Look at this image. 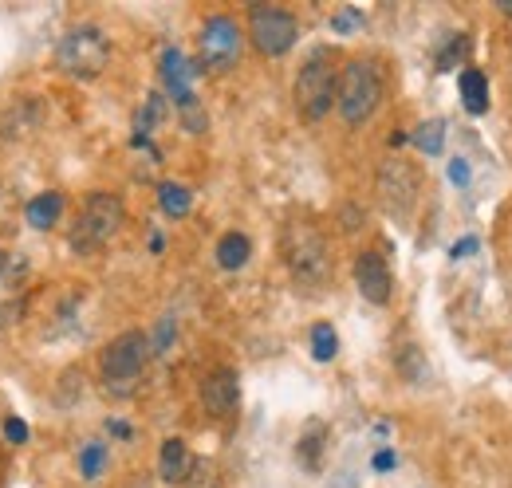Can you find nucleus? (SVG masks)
<instances>
[{"label":"nucleus","instance_id":"39448f33","mask_svg":"<svg viewBox=\"0 0 512 488\" xmlns=\"http://www.w3.org/2000/svg\"><path fill=\"white\" fill-rule=\"evenodd\" d=\"M111 63V40L99 24H75L67 28L60 48H56V67L71 79H99Z\"/></svg>","mask_w":512,"mask_h":488},{"label":"nucleus","instance_id":"0eeeda50","mask_svg":"<svg viewBox=\"0 0 512 488\" xmlns=\"http://www.w3.org/2000/svg\"><path fill=\"white\" fill-rule=\"evenodd\" d=\"M241 52H245V32L233 16H209L201 24V36H197V56H201V67L205 71H233L241 63Z\"/></svg>","mask_w":512,"mask_h":488},{"label":"nucleus","instance_id":"4be33fe9","mask_svg":"<svg viewBox=\"0 0 512 488\" xmlns=\"http://www.w3.org/2000/svg\"><path fill=\"white\" fill-rule=\"evenodd\" d=\"M178 488H221V473H217V465H213V461L197 457V461H193V469H190V477H186Z\"/></svg>","mask_w":512,"mask_h":488},{"label":"nucleus","instance_id":"20e7f679","mask_svg":"<svg viewBox=\"0 0 512 488\" xmlns=\"http://www.w3.org/2000/svg\"><path fill=\"white\" fill-rule=\"evenodd\" d=\"M150 335H142V331H123L119 339H111L107 347H103V382H107V394L111 398H130L134 390H138V378H142V370L150 363Z\"/></svg>","mask_w":512,"mask_h":488},{"label":"nucleus","instance_id":"f257e3e1","mask_svg":"<svg viewBox=\"0 0 512 488\" xmlns=\"http://www.w3.org/2000/svg\"><path fill=\"white\" fill-rule=\"evenodd\" d=\"M280 256L300 288H323L331 280V244L308 217H292L280 229Z\"/></svg>","mask_w":512,"mask_h":488},{"label":"nucleus","instance_id":"7c9ffc66","mask_svg":"<svg viewBox=\"0 0 512 488\" xmlns=\"http://www.w3.org/2000/svg\"><path fill=\"white\" fill-rule=\"evenodd\" d=\"M359 20H363V16H359V12H339V16H335V20H331V24H335V32H347V28H355V24H359Z\"/></svg>","mask_w":512,"mask_h":488},{"label":"nucleus","instance_id":"b1692460","mask_svg":"<svg viewBox=\"0 0 512 488\" xmlns=\"http://www.w3.org/2000/svg\"><path fill=\"white\" fill-rule=\"evenodd\" d=\"M162 119H166V99H162V95H150V99L142 103V111H138V138L146 142V134Z\"/></svg>","mask_w":512,"mask_h":488},{"label":"nucleus","instance_id":"72a5a7b5","mask_svg":"<svg viewBox=\"0 0 512 488\" xmlns=\"http://www.w3.org/2000/svg\"><path fill=\"white\" fill-rule=\"evenodd\" d=\"M473 248H477L473 237H469V241H461V244H453V260H457V256H465V252H473Z\"/></svg>","mask_w":512,"mask_h":488},{"label":"nucleus","instance_id":"6ab92c4d","mask_svg":"<svg viewBox=\"0 0 512 488\" xmlns=\"http://www.w3.org/2000/svg\"><path fill=\"white\" fill-rule=\"evenodd\" d=\"M410 142H414L422 154H442V146H446V122L426 119L414 134H410Z\"/></svg>","mask_w":512,"mask_h":488},{"label":"nucleus","instance_id":"412c9836","mask_svg":"<svg viewBox=\"0 0 512 488\" xmlns=\"http://www.w3.org/2000/svg\"><path fill=\"white\" fill-rule=\"evenodd\" d=\"M335 351H339L335 327H331V323H316V327H312V355H316L320 363H331V359H335Z\"/></svg>","mask_w":512,"mask_h":488},{"label":"nucleus","instance_id":"aec40b11","mask_svg":"<svg viewBox=\"0 0 512 488\" xmlns=\"http://www.w3.org/2000/svg\"><path fill=\"white\" fill-rule=\"evenodd\" d=\"M323 441H327V426L323 422H312L308 426V433L300 437V461L308 465V469H320V453H323Z\"/></svg>","mask_w":512,"mask_h":488},{"label":"nucleus","instance_id":"dca6fc26","mask_svg":"<svg viewBox=\"0 0 512 488\" xmlns=\"http://www.w3.org/2000/svg\"><path fill=\"white\" fill-rule=\"evenodd\" d=\"M217 264L225 268V272H237V268H245L249 264V256H253V241L245 237V233H225L221 241H217Z\"/></svg>","mask_w":512,"mask_h":488},{"label":"nucleus","instance_id":"c756f323","mask_svg":"<svg viewBox=\"0 0 512 488\" xmlns=\"http://www.w3.org/2000/svg\"><path fill=\"white\" fill-rule=\"evenodd\" d=\"M449 178L457 185H469V166H465L461 158H453V162H449Z\"/></svg>","mask_w":512,"mask_h":488},{"label":"nucleus","instance_id":"5701e85b","mask_svg":"<svg viewBox=\"0 0 512 488\" xmlns=\"http://www.w3.org/2000/svg\"><path fill=\"white\" fill-rule=\"evenodd\" d=\"M178 111H182V122H186V130H190V134H205L209 119H205V111H201V103H197V95H193V91L178 95Z\"/></svg>","mask_w":512,"mask_h":488},{"label":"nucleus","instance_id":"c85d7f7f","mask_svg":"<svg viewBox=\"0 0 512 488\" xmlns=\"http://www.w3.org/2000/svg\"><path fill=\"white\" fill-rule=\"evenodd\" d=\"M4 437H8V441H28V426H24L20 418H8V422H4Z\"/></svg>","mask_w":512,"mask_h":488},{"label":"nucleus","instance_id":"c9c22d12","mask_svg":"<svg viewBox=\"0 0 512 488\" xmlns=\"http://www.w3.org/2000/svg\"><path fill=\"white\" fill-rule=\"evenodd\" d=\"M497 8H501L505 16H512V0H497Z\"/></svg>","mask_w":512,"mask_h":488},{"label":"nucleus","instance_id":"f3484780","mask_svg":"<svg viewBox=\"0 0 512 488\" xmlns=\"http://www.w3.org/2000/svg\"><path fill=\"white\" fill-rule=\"evenodd\" d=\"M158 205H162V213H166V217H186V213L193 209L190 185L162 182V185H158Z\"/></svg>","mask_w":512,"mask_h":488},{"label":"nucleus","instance_id":"393cba45","mask_svg":"<svg viewBox=\"0 0 512 488\" xmlns=\"http://www.w3.org/2000/svg\"><path fill=\"white\" fill-rule=\"evenodd\" d=\"M103 465H107V445H99V441L83 445V453H79V473H83L87 481H95V477L103 473Z\"/></svg>","mask_w":512,"mask_h":488},{"label":"nucleus","instance_id":"f03ea898","mask_svg":"<svg viewBox=\"0 0 512 488\" xmlns=\"http://www.w3.org/2000/svg\"><path fill=\"white\" fill-rule=\"evenodd\" d=\"M383 103V75L375 60H347L339 67V87H335V111L347 126H363Z\"/></svg>","mask_w":512,"mask_h":488},{"label":"nucleus","instance_id":"bb28decb","mask_svg":"<svg viewBox=\"0 0 512 488\" xmlns=\"http://www.w3.org/2000/svg\"><path fill=\"white\" fill-rule=\"evenodd\" d=\"M398 366H402V374H406V378H422V374H426V366H422V359H418V347H402Z\"/></svg>","mask_w":512,"mask_h":488},{"label":"nucleus","instance_id":"ddd939ff","mask_svg":"<svg viewBox=\"0 0 512 488\" xmlns=\"http://www.w3.org/2000/svg\"><path fill=\"white\" fill-rule=\"evenodd\" d=\"M193 461H197V457H193L190 445H186L182 437H166V441H162V453H158V477H162L166 485H182V481L190 477Z\"/></svg>","mask_w":512,"mask_h":488},{"label":"nucleus","instance_id":"4468645a","mask_svg":"<svg viewBox=\"0 0 512 488\" xmlns=\"http://www.w3.org/2000/svg\"><path fill=\"white\" fill-rule=\"evenodd\" d=\"M24 217H28L32 229H52V225H60V217H64V193L48 189V193L32 197L28 209H24Z\"/></svg>","mask_w":512,"mask_h":488},{"label":"nucleus","instance_id":"2f4dec72","mask_svg":"<svg viewBox=\"0 0 512 488\" xmlns=\"http://www.w3.org/2000/svg\"><path fill=\"white\" fill-rule=\"evenodd\" d=\"M20 311H24V304H0V327H8L12 319H20Z\"/></svg>","mask_w":512,"mask_h":488},{"label":"nucleus","instance_id":"6e6552de","mask_svg":"<svg viewBox=\"0 0 512 488\" xmlns=\"http://www.w3.org/2000/svg\"><path fill=\"white\" fill-rule=\"evenodd\" d=\"M249 40L260 56L276 60V56H288L300 40V20L288 12V8H268V4H256L249 12Z\"/></svg>","mask_w":512,"mask_h":488},{"label":"nucleus","instance_id":"f8f14e48","mask_svg":"<svg viewBox=\"0 0 512 488\" xmlns=\"http://www.w3.org/2000/svg\"><path fill=\"white\" fill-rule=\"evenodd\" d=\"M40 119H44L40 103L32 95H24L12 107H4V115H0V138H8V142L12 138H28L32 130H40Z\"/></svg>","mask_w":512,"mask_h":488},{"label":"nucleus","instance_id":"7ed1b4c3","mask_svg":"<svg viewBox=\"0 0 512 488\" xmlns=\"http://www.w3.org/2000/svg\"><path fill=\"white\" fill-rule=\"evenodd\" d=\"M335 87H339V60L331 48H316L300 75H296V87H292V99H296V111L304 122H320L331 107H335Z\"/></svg>","mask_w":512,"mask_h":488},{"label":"nucleus","instance_id":"9d476101","mask_svg":"<svg viewBox=\"0 0 512 488\" xmlns=\"http://www.w3.org/2000/svg\"><path fill=\"white\" fill-rule=\"evenodd\" d=\"M355 288L367 304L386 307L390 304V292H394V276H390V264H386L383 252L367 248L355 256Z\"/></svg>","mask_w":512,"mask_h":488},{"label":"nucleus","instance_id":"e433bc0d","mask_svg":"<svg viewBox=\"0 0 512 488\" xmlns=\"http://www.w3.org/2000/svg\"><path fill=\"white\" fill-rule=\"evenodd\" d=\"M4 264H8V256H4V252H0V276H4Z\"/></svg>","mask_w":512,"mask_h":488},{"label":"nucleus","instance_id":"a878e982","mask_svg":"<svg viewBox=\"0 0 512 488\" xmlns=\"http://www.w3.org/2000/svg\"><path fill=\"white\" fill-rule=\"evenodd\" d=\"M465 56H469V36H453L446 48L438 52V71H453Z\"/></svg>","mask_w":512,"mask_h":488},{"label":"nucleus","instance_id":"2eb2a0df","mask_svg":"<svg viewBox=\"0 0 512 488\" xmlns=\"http://www.w3.org/2000/svg\"><path fill=\"white\" fill-rule=\"evenodd\" d=\"M461 103L469 115H485L489 111V79L481 67H465L461 71Z\"/></svg>","mask_w":512,"mask_h":488},{"label":"nucleus","instance_id":"9b49d317","mask_svg":"<svg viewBox=\"0 0 512 488\" xmlns=\"http://www.w3.org/2000/svg\"><path fill=\"white\" fill-rule=\"evenodd\" d=\"M201 406L213 418H229L241 406V378L233 366H217L201 378Z\"/></svg>","mask_w":512,"mask_h":488},{"label":"nucleus","instance_id":"f704fd0d","mask_svg":"<svg viewBox=\"0 0 512 488\" xmlns=\"http://www.w3.org/2000/svg\"><path fill=\"white\" fill-rule=\"evenodd\" d=\"M390 465H394V453H390V449H383V453L375 457V469H390Z\"/></svg>","mask_w":512,"mask_h":488},{"label":"nucleus","instance_id":"cd10ccee","mask_svg":"<svg viewBox=\"0 0 512 488\" xmlns=\"http://www.w3.org/2000/svg\"><path fill=\"white\" fill-rule=\"evenodd\" d=\"M170 339H174V319L166 315V319H162V327H158V339L150 343V351H154V355H166V347H170Z\"/></svg>","mask_w":512,"mask_h":488},{"label":"nucleus","instance_id":"473e14b6","mask_svg":"<svg viewBox=\"0 0 512 488\" xmlns=\"http://www.w3.org/2000/svg\"><path fill=\"white\" fill-rule=\"evenodd\" d=\"M123 488H150V477L146 473H134L130 481H123Z\"/></svg>","mask_w":512,"mask_h":488},{"label":"nucleus","instance_id":"a211bd4d","mask_svg":"<svg viewBox=\"0 0 512 488\" xmlns=\"http://www.w3.org/2000/svg\"><path fill=\"white\" fill-rule=\"evenodd\" d=\"M162 79H166V87L174 91V99L190 91V63H186V56H182L178 48H170V52L162 56Z\"/></svg>","mask_w":512,"mask_h":488},{"label":"nucleus","instance_id":"423d86ee","mask_svg":"<svg viewBox=\"0 0 512 488\" xmlns=\"http://www.w3.org/2000/svg\"><path fill=\"white\" fill-rule=\"evenodd\" d=\"M123 221H127V209H123V201H119L115 193H103V189L91 193V197L83 201V213H79L75 229H71V248H75L79 256L99 252L103 244H111L119 237Z\"/></svg>","mask_w":512,"mask_h":488},{"label":"nucleus","instance_id":"1a4fd4ad","mask_svg":"<svg viewBox=\"0 0 512 488\" xmlns=\"http://www.w3.org/2000/svg\"><path fill=\"white\" fill-rule=\"evenodd\" d=\"M418 193H422V174L410 162H402V158L383 162V170H379V201H383V209L394 221H406L414 213Z\"/></svg>","mask_w":512,"mask_h":488}]
</instances>
